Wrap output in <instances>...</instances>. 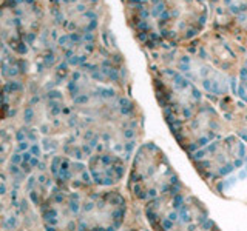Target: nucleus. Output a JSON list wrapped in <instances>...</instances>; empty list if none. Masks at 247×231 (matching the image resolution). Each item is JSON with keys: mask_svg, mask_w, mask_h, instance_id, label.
Listing matches in <instances>:
<instances>
[{"mask_svg": "<svg viewBox=\"0 0 247 231\" xmlns=\"http://www.w3.org/2000/svg\"><path fill=\"white\" fill-rule=\"evenodd\" d=\"M33 183H34V177H30V180H28V183H26V188L30 190V188L33 186Z\"/></svg>", "mask_w": 247, "mask_h": 231, "instance_id": "9", "label": "nucleus"}, {"mask_svg": "<svg viewBox=\"0 0 247 231\" xmlns=\"http://www.w3.org/2000/svg\"><path fill=\"white\" fill-rule=\"evenodd\" d=\"M23 139H25V132L19 131V132H17V140H23Z\"/></svg>", "mask_w": 247, "mask_h": 231, "instance_id": "8", "label": "nucleus"}, {"mask_svg": "<svg viewBox=\"0 0 247 231\" xmlns=\"http://www.w3.org/2000/svg\"><path fill=\"white\" fill-rule=\"evenodd\" d=\"M31 153H33V154H37V156H39V148H37V145H34L33 148H31Z\"/></svg>", "mask_w": 247, "mask_h": 231, "instance_id": "11", "label": "nucleus"}, {"mask_svg": "<svg viewBox=\"0 0 247 231\" xmlns=\"http://www.w3.org/2000/svg\"><path fill=\"white\" fill-rule=\"evenodd\" d=\"M19 151H26L28 149V142H25V140H20V143H19Z\"/></svg>", "mask_w": 247, "mask_h": 231, "instance_id": "4", "label": "nucleus"}, {"mask_svg": "<svg viewBox=\"0 0 247 231\" xmlns=\"http://www.w3.org/2000/svg\"><path fill=\"white\" fill-rule=\"evenodd\" d=\"M31 199H33L34 202H37V197H36V194H34V193H31Z\"/></svg>", "mask_w": 247, "mask_h": 231, "instance_id": "14", "label": "nucleus"}, {"mask_svg": "<svg viewBox=\"0 0 247 231\" xmlns=\"http://www.w3.org/2000/svg\"><path fill=\"white\" fill-rule=\"evenodd\" d=\"M6 193V186L5 185H0V194H5Z\"/></svg>", "mask_w": 247, "mask_h": 231, "instance_id": "12", "label": "nucleus"}, {"mask_svg": "<svg viewBox=\"0 0 247 231\" xmlns=\"http://www.w3.org/2000/svg\"><path fill=\"white\" fill-rule=\"evenodd\" d=\"M22 89V83L19 82H9L5 85V91L6 93H14V91H20Z\"/></svg>", "mask_w": 247, "mask_h": 231, "instance_id": "1", "label": "nucleus"}, {"mask_svg": "<svg viewBox=\"0 0 247 231\" xmlns=\"http://www.w3.org/2000/svg\"><path fill=\"white\" fill-rule=\"evenodd\" d=\"M36 165H39V160L37 159H31V166H36Z\"/></svg>", "mask_w": 247, "mask_h": 231, "instance_id": "13", "label": "nucleus"}, {"mask_svg": "<svg viewBox=\"0 0 247 231\" xmlns=\"http://www.w3.org/2000/svg\"><path fill=\"white\" fill-rule=\"evenodd\" d=\"M31 119H33V110H31V108H26V110H25V120L30 122Z\"/></svg>", "mask_w": 247, "mask_h": 231, "instance_id": "3", "label": "nucleus"}, {"mask_svg": "<svg viewBox=\"0 0 247 231\" xmlns=\"http://www.w3.org/2000/svg\"><path fill=\"white\" fill-rule=\"evenodd\" d=\"M22 168H23V171H26V173H28V171H30V166H28V162H23V163H22Z\"/></svg>", "mask_w": 247, "mask_h": 231, "instance_id": "10", "label": "nucleus"}, {"mask_svg": "<svg viewBox=\"0 0 247 231\" xmlns=\"http://www.w3.org/2000/svg\"><path fill=\"white\" fill-rule=\"evenodd\" d=\"M20 160H22V156H19V154H14V156L11 157V162H13V163H19Z\"/></svg>", "mask_w": 247, "mask_h": 231, "instance_id": "6", "label": "nucleus"}, {"mask_svg": "<svg viewBox=\"0 0 247 231\" xmlns=\"http://www.w3.org/2000/svg\"><path fill=\"white\" fill-rule=\"evenodd\" d=\"M22 160H23V162H28V160H31V154L25 151V153L22 154Z\"/></svg>", "mask_w": 247, "mask_h": 231, "instance_id": "5", "label": "nucleus"}, {"mask_svg": "<svg viewBox=\"0 0 247 231\" xmlns=\"http://www.w3.org/2000/svg\"><path fill=\"white\" fill-rule=\"evenodd\" d=\"M9 171H11L13 174H19V168H17V165H16V163H13V165H11V168H9Z\"/></svg>", "mask_w": 247, "mask_h": 231, "instance_id": "7", "label": "nucleus"}, {"mask_svg": "<svg viewBox=\"0 0 247 231\" xmlns=\"http://www.w3.org/2000/svg\"><path fill=\"white\" fill-rule=\"evenodd\" d=\"M5 227H6V228H14V227H16V219H14V217H9V219L6 220Z\"/></svg>", "mask_w": 247, "mask_h": 231, "instance_id": "2", "label": "nucleus"}]
</instances>
